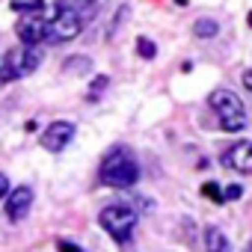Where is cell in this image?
I'll return each instance as SVG.
<instances>
[{"mask_svg":"<svg viewBox=\"0 0 252 252\" xmlns=\"http://www.w3.org/2000/svg\"><path fill=\"white\" fill-rule=\"evenodd\" d=\"M101 181L107 187H131L140 178V163L128 149H113L104 160H101Z\"/></svg>","mask_w":252,"mask_h":252,"instance_id":"6da1fadb","label":"cell"},{"mask_svg":"<svg viewBox=\"0 0 252 252\" xmlns=\"http://www.w3.org/2000/svg\"><path fill=\"white\" fill-rule=\"evenodd\" d=\"M211 110L217 113L222 131H228V134L246 131V107H243V101L231 89H217L211 95Z\"/></svg>","mask_w":252,"mask_h":252,"instance_id":"7a4b0ae2","label":"cell"},{"mask_svg":"<svg viewBox=\"0 0 252 252\" xmlns=\"http://www.w3.org/2000/svg\"><path fill=\"white\" fill-rule=\"evenodd\" d=\"M83 21H80V12L68 3H54V12L48 18V39L51 45H63V42H71L77 39Z\"/></svg>","mask_w":252,"mask_h":252,"instance_id":"3957f363","label":"cell"},{"mask_svg":"<svg viewBox=\"0 0 252 252\" xmlns=\"http://www.w3.org/2000/svg\"><path fill=\"white\" fill-rule=\"evenodd\" d=\"M98 222L116 243H128L137 228V211L128 205H110L98 214Z\"/></svg>","mask_w":252,"mask_h":252,"instance_id":"277c9868","label":"cell"},{"mask_svg":"<svg viewBox=\"0 0 252 252\" xmlns=\"http://www.w3.org/2000/svg\"><path fill=\"white\" fill-rule=\"evenodd\" d=\"M39 63H42L39 48H27V45L12 48V51L3 57V63H0V80H3V83L21 80V77L33 74V71L39 68Z\"/></svg>","mask_w":252,"mask_h":252,"instance_id":"5b68a950","label":"cell"},{"mask_svg":"<svg viewBox=\"0 0 252 252\" xmlns=\"http://www.w3.org/2000/svg\"><path fill=\"white\" fill-rule=\"evenodd\" d=\"M15 33H18L21 45L36 48V45H42V42L48 39V18H45L42 12H27V15H21V21L15 24Z\"/></svg>","mask_w":252,"mask_h":252,"instance_id":"8992f818","label":"cell"},{"mask_svg":"<svg viewBox=\"0 0 252 252\" xmlns=\"http://www.w3.org/2000/svg\"><path fill=\"white\" fill-rule=\"evenodd\" d=\"M222 163L234 172H243V175H252V143L249 140H240L234 146H228L222 152Z\"/></svg>","mask_w":252,"mask_h":252,"instance_id":"52a82bcc","label":"cell"},{"mask_svg":"<svg viewBox=\"0 0 252 252\" xmlns=\"http://www.w3.org/2000/svg\"><path fill=\"white\" fill-rule=\"evenodd\" d=\"M74 137V125L71 122H51L45 134H42V149L48 152H63Z\"/></svg>","mask_w":252,"mask_h":252,"instance_id":"ba28073f","label":"cell"},{"mask_svg":"<svg viewBox=\"0 0 252 252\" xmlns=\"http://www.w3.org/2000/svg\"><path fill=\"white\" fill-rule=\"evenodd\" d=\"M30 205H33V190L30 187H15L12 196L6 199V217H9V222H21L27 217Z\"/></svg>","mask_w":252,"mask_h":252,"instance_id":"9c48e42d","label":"cell"},{"mask_svg":"<svg viewBox=\"0 0 252 252\" xmlns=\"http://www.w3.org/2000/svg\"><path fill=\"white\" fill-rule=\"evenodd\" d=\"M205 246H208V252H231L228 237H225L217 225H208V228H205Z\"/></svg>","mask_w":252,"mask_h":252,"instance_id":"30bf717a","label":"cell"},{"mask_svg":"<svg viewBox=\"0 0 252 252\" xmlns=\"http://www.w3.org/2000/svg\"><path fill=\"white\" fill-rule=\"evenodd\" d=\"M193 33H196L199 39H211V36H217V21H211V18H199V21L193 24Z\"/></svg>","mask_w":252,"mask_h":252,"instance_id":"8fae6325","label":"cell"},{"mask_svg":"<svg viewBox=\"0 0 252 252\" xmlns=\"http://www.w3.org/2000/svg\"><path fill=\"white\" fill-rule=\"evenodd\" d=\"M12 9H18V12H42V0H27V3H24V0H12Z\"/></svg>","mask_w":252,"mask_h":252,"instance_id":"7c38bea8","label":"cell"},{"mask_svg":"<svg viewBox=\"0 0 252 252\" xmlns=\"http://www.w3.org/2000/svg\"><path fill=\"white\" fill-rule=\"evenodd\" d=\"M137 51H140V57H146V60H152V57L158 54L155 42H149V39H137Z\"/></svg>","mask_w":252,"mask_h":252,"instance_id":"4fadbf2b","label":"cell"},{"mask_svg":"<svg viewBox=\"0 0 252 252\" xmlns=\"http://www.w3.org/2000/svg\"><path fill=\"white\" fill-rule=\"evenodd\" d=\"M202 193H205L208 199H214V202H222V193H220V187H217L214 181H208V184H202Z\"/></svg>","mask_w":252,"mask_h":252,"instance_id":"5bb4252c","label":"cell"},{"mask_svg":"<svg viewBox=\"0 0 252 252\" xmlns=\"http://www.w3.org/2000/svg\"><path fill=\"white\" fill-rule=\"evenodd\" d=\"M243 190H240V184H228L225 187V193H222V202H231V199H237Z\"/></svg>","mask_w":252,"mask_h":252,"instance_id":"9a60e30c","label":"cell"},{"mask_svg":"<svg viewBox=\"0 0 252 252\" xmlns=\"http://www.w3.org/2000/svg\"><path fill=\"white\" fill-rule=\"evenodd\" d=\"M57 249H60V252H80V246L71 243V240H57Z\"/></svg>","mask_w":252,"mask_h":252,"instance_id":"2e32d148","label":"cell"},{"mask_svg":"<svg viewBox=\"0 0 252 252\" xmlns=\"http://www.w3.org/2000/svg\"><path fill=\"white\" fill-rule=\"evenodd\" d=\"M104 86H107V77H95V83H92V89H89V98H95Z\"/></svg>","mask_w":252,"mask_h":252,"instance_id":"e0dca14e","label":"cell"},{"mask_svg":"<svg viewBox=\"0 0 252 252\" xmlns=\"http://www.w3.org/2000/svg\"><path fill=\"white\" fill-rule=\"evenodd\" d=\"M6 193H9V178H6L3 172H0V199H3Z\"/></svg>","mask_w":252,"mask_h":252,"instance_id":"ac0fdd59","label":"cell"},{"mask_svg":"<svg viewBox=\"0 0 252 252\" xmlns=\"http://www.w3.org/2000/svg\"><path fill=\"white\" fill-rule=\"evenodd\" d=\"M243 86H246V89H249V92H252V68H249V71H246V74H243Z\"/></svg>","mask_w":252,"mask_h":252,"instance_id":"d6986e66","label":"cell"},{"mask_svg":"<svg viewBox=\"0 0 252 252\" xmlns=\"http://www.w3.org/2000/svg\"><path fill=\"white\" fill-rule=\"evenodd\" d=\"M246 21H249V27H252V12H249V18H246Z\"/></svg>","mask_w":252,"mask_h":252,"instance_id":"ffe728a7","label":"cell"},{"mask_svg":"<svg viewBox=\"0 0 252 252\" xmlns=\"http://www.w3.org/2000/svg\"><path fill=\"white\" fill-rule=\"evenodd\" d=\"M246 252H252V243H249V249H246Z\"/></svg>","mask_w":252,"mask_h":252,"instance_id":"44dd1931","label":"cell"}]
</instances>
